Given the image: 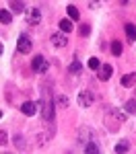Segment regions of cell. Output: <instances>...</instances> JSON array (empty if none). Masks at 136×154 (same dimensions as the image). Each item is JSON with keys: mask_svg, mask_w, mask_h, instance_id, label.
Instances as JSON below:
<instances>
[{"mask_svg": "<svg viewBox=\"0 0 136 154\" xmlns=\"http://www.w3.org/2000/svg\"><path fill=\"white\" fill-rule=\"evenodd\" d=\"M37 105H39V113H41V117L46 119L48 123H52V121H54V111H56V103H54V99L37 101Z\"/></svg>", "mask_w": 136, "mask_h": 154, "instance_id": "1", "label": "cell"}, {"mask_svg": "<svg viewBox=\"0 0 136 154\" xmlns=\"http://www.w3.org/2000/svg\"><path fill=\"white\" fill-rule=\"evenodd\" d=\"M31 70L35 72V74H48V70H49V62L41 54H37L35 58L31 60Z\"/></svg>", "mask_w": 136, "mask_h": 154, "instance_id": "2", "label": "cell"}, {"mask_svg": "<svg viewBox=\"0 0 136 154\" xmlns=\"http://www.w3.org/2000/svg\"><path fill=\"white\" fill-rule=\"evenodd\" d=\"M17 49H19L21 54H31L33 41H31V37L27 35V33H21V35H19V39H17Z\"/></svg>", "mask_w": 136, "mask_h": 154, "instance_id": "3", "label": "cell"}, {"mask_svg": "<svg viewBox=\"0 0 136 154\" xmlns=\"http://www.w3.org/2000/svg\"><path fill=\"white\" fill-rule=\"evenodd\" d=\"M95 140H97V138H95L93 128L85 125V128L78 130V144H81V146H85V144H89V142H95Z\"/></svg>", "mask_w": 136, "mask_h": 154, "instance_id": "4", "label": "cell"}, {"mask_svg": "<svg viewBox=\"0 0 136 154\" xmlns=\"http://www.w3.org/2000/svg\"><path fill=\"white\" fill-rule=\"evenodd\" d=\"M76 103H78V107H91L93 103H95V95L91 93V91H81L78 93V97H76Z\"/></svg>", "mask_w": 136, "mask_h": 154, "instance_id": "5", "label": "cell"}, {"mask_svg": "<svg viewBox=\"0 0 136 154\" xmlns=\"http://www.w3.org/2000/svg\"><path fill=\"white\" fill-rule=\"evenodd\" d=\"M25 21H27L29 27H37V25L41 23V11H39V8H31V11H27Z\"/></svg>", "mask_w": 136, "mask_h": 154, "instance_id": "6", "label": "cell"}, {"mask_svg": "<svg viewBox=\"0 0 136 154\" xmlns=\"http://www.w3.org/2000/svg\"><path fill=\"white\" fill-rule=\"evenodd\" d=\"M21 111H23L25 117H33L37 111H39V105H37V103H33V101H25L23 105H21Z\"/></svg>", "mask_w": 136, "mask_h": 154, "instance_id": "7", "label": "cell"}, {"mask_svg": "<svg viewBox=\"0 0 136 154\" xmlns=\"http://www.w3.org/2000/svg\"><path fill=\"white\" fill-rule=\"evenodd\" d=\"M49 41H52V45H56V48H66V45H68V37L64 35L62 31H58V33H52Z\"/></svg>", "mask_w": 136, "mask_h": 154, "instance_id": "8", "label": "cell"}, {"mask_svg": "<svg viewBox=\"0 0 136 154\" xmlns=\"http://www.w3.org/2000/svg\"><path fill=\"white\" fill-rule=\"evenodd\" d=\"M81 72H83V62L78 60V56H74V60L68 66V74L70 76H81Z\"/></svg>", "mask_w": 136, "mask_h": 154, "instance_id": "9", "label": "cell"}, {"mask_svg": "<svg viewBox=\"0 0 136 154\" xmlns=\"http://www.w3.org/2000/svg\"><path fill=\"white\" fill-rule=\"evenodd\" d=\"M111 74H113V68H111L109 64H103V66L97 70V78L101 80V82H105V80L111 78Z\"/></svg>", "mask_w": 136, "mask_h": 154, "instance_id": "10", "label": "cell"}, {"mask_svg": "<svg viewBox=\"0 0 136 154\" xmlns=\"http://www.w3.org/2000/svg\"><path fill=\"white\" fill-rule=\"evenodd\" d=\"M11 12H17V14L25 12V14H27V6H25V2H23V0H12V2H11Z\"/></svg>", "mask_w": 136, "mask_h": 154, "instance_id": "11", "label": "cell"}, {"mask_svg": "<svg viewBox=\"0 0 136 154\" xmlns=\"http://www.w3.org/2000/svg\"><path fill=\"white\" fill-rule=\"evenodd\" d=\"M12 144H14L17 150H27V140H25V136H21V134H14Z\"/></svg>", "mask_w": 136, "mask_h": 154, "instance_id": "12", "label": "cell"}, {"mask_svg": "<svg viewBox=\"0 0 136 154\" xmlns=\"http://www.w3.org/2000/svg\"><path fill=\"white\" fill-rule=\"evenodd\" d=\"M58 29H60L64 35H68V33L74 29V27H72V21H70V19H62L60 23H58Z\"/></svg>", "mask_w": 136, "mask_h": 154, "instance_id": "13", "label": "cell"}, {"mask_svg": "<svg viewBox=\"0 0 136 154\" xmlns=\"http://www.w3.org/2000/svg\"><path fill=\"white\" fill-rule=\"evenodd\" d=\"M134 84H136V74H134V72H130V74H124V76H122V86L130 88V86H134Z\"/></svg>", "mask_w": 136, "mask_h": 154, "instance_id": "14", "label": "cell"}, {"mask_svg": "<svg viewBox=\"0 0 136 154\" xmlns=\"http://www.w3.org/2000/svg\"><path fill=\"white\" fill-rule=\"evenodd\" d=\"M124 31H126V37H128V41L130 43H134L136 41V27L132 23H128L126 27H124Z\"/></svg>", "mask_w": 136, "mask_h": 154, "instance_id": "15", "label": "cell"}, {"mask_svg": "<svg viewBox=\"0 0 136 154\" xmlns=\"http://www.w3.org/2000/svg\"><path fill=\"white\" fill-rule=\"evenodd\" d=\"M66 12H68V19H70V21H78V19H81V12H78V8H76L74 4H68V6H66Z\"/></svg>", "mask_w": 136, "mask_h": 154, "instance_id": "16", "label": "cell"}, {"mask_svg": "<svg viewBox=\"0 0 136 154\" xmlns=\"http://www.w3.org/2000/svg\"><path fill=\"white\" fill-rule=\"evenodd\" d=\"M124 111H126L128 115H136V99L126 101V103H124Z\"/></svg>", "mask_w": 136, "mask_h": 154, "instance_id": "17", "label": "cell"}, {"mask_svg": "<svg viewBox=\"0 0 136 154\" xmlns=\"http://www.w3.org/2000/svg\"><path fill=\"white\" fill-rule=\"evenodd\" d=\"M0 23L2 25H11L12 23V12L6 11V8H2V11H0Z\"/></svg>", "mask_w": 136, "mask_h": 154, "instance_id": "18", "label": "cell"}, {"mask_svg": "<svg viewBox=\"0 0 136 154\" xmlns=\"http://www.w3.org/2000/svg\"><path fill=\"white\" fill-rule=\"evenodd\" d=\"M113 150H115L118 154H124V152H128V150H130V144H128V140H120V142L113 146Z\"/></svg>", "mask_w": 136, "mask_h": 154, "instance_id": "19", "label": "cell"}, {"mask_svg": "<svg viewBox=\"0 0 136 154\" xmlns=\"http://www.w3.org/2000/svg\"><path fill=\"white\" fill-rule=\"evenodd\" d=\"M54 103H56L58 107H62V109H66V107L70 105V103H68V97H66V95H56V97H54Z\"/></svg>", "mask_w": 136, "mask_h": 154, "instance_id": "20", "label": "cell"}, {"mask_svg": "<svg viewBox=\"0 0 136 154\" xmlns=\"http://www.w3.org/2000/svg\"><path fill=\"white\" fill-rule=\"evenodd\" d=\"M83 148H85V152H87V154H99V146H97V140H95V142H89V144H85Z\"/></svg>", "mask_w": 136, "mask_h": 154, "instance_id": "21", "label": "cell"}, {"mask_svg": "<svg viewBox=\"0 0 136 154\" xmlns=\"http://www.w3.org/2000/svg\"><path fill=\"white\" fill-rule=\"evenodd\" d=\"M109 51L113 54V56H122V51H124L122 43H120V41H113V43L109 45Z\"/></svg>", "mask_w": 136, "mask_h": 154, "instance_id": "22", "label": "cell"}, {"mask_svg": "<svg viewBox=\"0 0 136 154\" xmlns=\"http://www.w3.org/2000/svg\"><path fill=\"white\" fill-rule=\"evenodd\" d=\"M87 66H89L91 70H99V68H101V62H99V58H95V56H93V58L87 60Z\"/></svg>", "mask_w": 136, "mask_h": 154, "instance_id": "23", "label": "cell"}, {"mask_svg": "<svg viewBox=\"0 0 136 154\" xmlns=\"http://www.w3.org/2000/svg\"><path fill=\"white\" fill-rule=\"evenodd\" d=\"M78 35H81V37H89V35H91V27H89L87 23H83L81 27H78Z\"/></svg>", "mask_w": 136, "mask_h": 154, "instance_id": "24", "label": "cell"}, {"mask_svg": "<svg viewBox=\"0 0 136 154\" xmlns=\"http://www.w3.org/2000/svg\"><path fill=\"white\" fill-rule=\"evenodd\" d=\"M113 115H115V119H120L122 123L128 119V113H122V111H113Z\"/></svg>", "mask_w": 136, "mask_h": 154, "instance_id": "25", "label": "cell"}, {"mask_svg": "<svg viewBox=\"0 0 136 154\" xmlns=\"http://www.w3.org/2000/svg\"><path fill=\"white\" fill-rule=\"evenodd\" d=\"M6 140H8V136H6V130L0 131V144H6Z\"/></svg>", "mask_w": 136, "mask_h": 154, "instance_id": "26", "label": "cell"}, {"mask_svg": "<svg viewBox=\"0 0 136 154\" xmlns=\"http://www.w3.org/2000/svg\"><path fill=\"white\" fill-rule=\"evenodd\" d=\"M89 6H91V8H99L101 4H99V2H89Z\"/></svg>", "mask_w": 136, "mask_h": 154, "instance_id": "27", "label": "cell"}]
</instances>
